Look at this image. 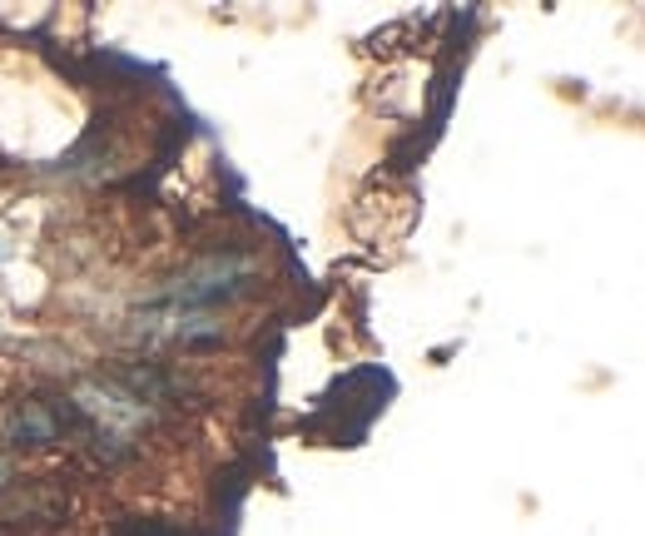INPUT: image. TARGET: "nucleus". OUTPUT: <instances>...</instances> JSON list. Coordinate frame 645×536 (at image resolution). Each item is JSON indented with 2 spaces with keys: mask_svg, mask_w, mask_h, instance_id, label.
Returning a JSON list of instances; mask_svg holds the SVG:
<instances>
[{
  "mask_svg": "<svg viewBox=\"0 0 645 536\" xmlns=\"http://www.w3.org/2000/svg\"><path fill=\"white\" fill-rule=\"evenodd\" d=\"M10 432H15L20 442H50V437L60 432V422H55L50 412H40V407L30 402V407H25V412L15 417V427H10Z\"/></svg>",
  "mask_w": 645,
  "mask_h": 536,
  "instance_id": "obj_1",
  "label": "nucleus"
}]
</instances>
